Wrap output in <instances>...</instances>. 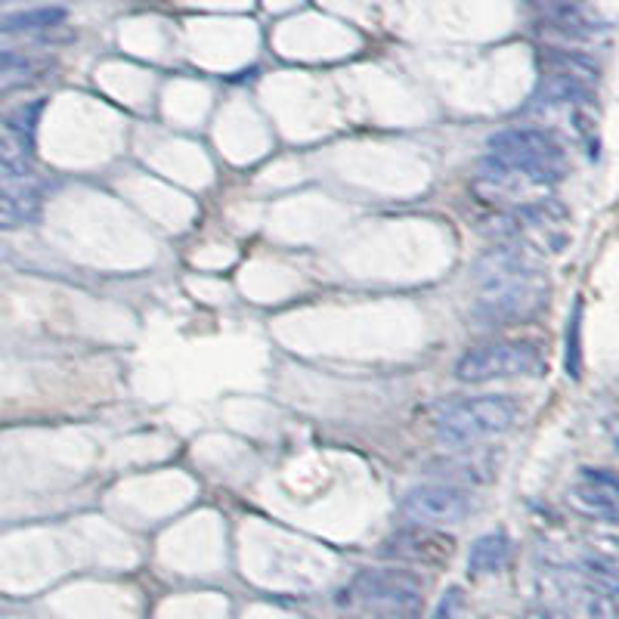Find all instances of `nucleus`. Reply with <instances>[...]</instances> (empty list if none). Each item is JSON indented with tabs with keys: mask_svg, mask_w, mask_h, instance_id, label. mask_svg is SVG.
Listing matches in <instances>:
<instances>
[{
	"mask_svg": "<svg viewBox=\"0 0 619 619\" xmlns=\"http://www.w3.org/2000/svg\"><path fill=\"white\" fill-rule=\"evenodd\" d=\"M35 78V62L13 50H0V97L13 94Z\"/></svg>",
	"mask_w": 619,
	"mask_h": 619,
	"instance_id": "2eb2a0df",
	"label": "nucleus"
},
{
	"mask_svg": "<svg viewBox=\"0 0 619 619\" xmlns=\"http://www.w3.org/2000/svg\"><path fill=\"white\" fill-rule=\"evenodd\" d=\"M548 16L558 25L564 35H592L598 28V20L582 7V3H573V0H558L548 7Z\"/></svg>",
	"mask_w": 619,
	"mask_h": 619,
	"instance_id": "4468645a",
	"label": "nucleus"
},
{
	"mask_svg": "<svg viewBox=\"0 0 619 619\" xmlns=\"http://www.w3.org/2000/svg\"><path fill=\"white\" fill-rule=\"evenodd\" d=\"M7 3H13V0H0V7H7Z\"/></svg>",
	"mask_w": 619,
	"mask_h": 619,
	"instance_id": "f3484780",
	"label": "nucleus"
},
{
	"mask_svg": "<svg viewBox=\"0 0 619 619\" xmlns=\"http://www.w3.org/2000/svg\"><path fill=\"white\" fill-rule=\"evenodd\" d=\"M38 199L32 189H20L13 183H0V230H13L35 218Z\"/></svg>",
	"mask_w": 619,
	"mask_h": 619,
	"instance_id": "9b49d317",
	"label": "nucleus"
},
{
	"mask_svg": "<svg viewBox=\"0 0 619 619\" xmlns=\"http://www.w3.org/2000/svg\"><path fill=\"white\" fill-rule=\"evenodd\" d=\"M456 542L434 530H406L387 542V555H397L406 560H424V564H440L453 555Z\"/></svg>",
	"mask_w": 619,
	"mask_h": 619,
	"instance_id": "1a4fd4ad",
	"label": "nucleus"
},
{
	"mask_svg": "<svg viewBox=\"0 0 619 619\" xmlns=\"http://www.w3.org/2000/svg\"><path fill=\"white\" fill-rule=\"evenodd\" d=\"M486 156L502 161H511L520 168L540 171L552 181H560L567 171V156L552 134L536 131V127H511V131H499L486 140Z\"/></svg>",
	"mask_w": 619,
	"mask_h": 619,
	"instance_id": "39448f33",
	"label": "nucleus"
},
{
	"mask_svg": "<svg viewBox=\"0 0 619 619\" xmlns=\"http://www.w3.org/2000/svg\"><path fill=\"white\" fill-rule=\"evenodd\" d=\"M65 20L62 7H35L20 13H3L0 16V35H22V32H44Z\"/></svg>",
	"mask_w": 619,
	"mask_h": 619,
	"instance_id": "f8f14e48",
	"label": "nucleus"
},
{
	"mask_svg": "<svg viewBox=\"0 0 619 619\" xmlns=\"http://www.w3.org/2000/svg\"><path fill=\"white\" fill-rule=\"evenodd\" d=\"M357 595L384 614H412L419 607L421 585L406 570H366L357 580Z\"/></svg>",
	"mask_w": 619,
	"mask_h": 619,
	"instance_id": "423d86ee",
	"label": "nucleus"
},
{
	"mask_svg": "<svg viewBox=\"0 0 619 619\" xmlns=\"http://www.w3.org/2000/svg\"><path fill=\"white\" fill-rule=\"evenodd\" d=\"M558 181L545 177L540 171H530V168H520L511 161L486 159L480 161L478 174H474V186L486 201L508 208V211H518L527 205H536L542 199H552V186Z\"/></svg>",
	"mask_w": 619,
	"mask_h": 619,
	"instance_id": "7ed1b4c3",
	"label": "nucleus"
},
{
	"mask_svg": "<svg viewBox=\"0 0 619 619\" xmlns=\"http://www.w3.org/2000/svg\"><path fill=\"white\" fill-rule=\"evenodd\" d=\"M511 555V542L508 536L496 530V533H486L471 545V555H468V570L471 573H496L508 564Z\"/></svg>",
	"mask_w": 619,
	"mask_h": 619,
	"instance_id": "9d476101",
	"label": "nucleus"
},
{
	"mask_svg": "<svg viewBox=\"0 0 619 619\" xmlns=\"http://www.w3.org/2000/svg\"><path fill=\"white\" fill-rule=\"evenodd\" d=\"M25 159H28V137L13 121L0 124V171L7 177H20L25 174Z\"/></svg>",
	"mask_w": 619,
	"mask_h": 619,
	"instance_id": "ddd939ff",
	"label": "nucleus"
},
{
	"mask_svg": "<svg viewBox=\"0 0 619 619\" xmlns=\"http://www.w3.org/2000/svg\"><path fill=\"white\" fill-rule=\"evenodd\" d=\"M459 604H461V592L459 589H449V592L443 595V601H440L434 619H453L456 617V607H459Z\"/></svg>",
	"mask_w": 619,
	"mask_h": 619,
	"instance_id": "dca6fc26",
	"label": "nucleus"
},
{
	"mask_svg": "<svg viewBox=\"0 0 619 619\" xmlns=\"http://www.w3.org/2000/svg\"><path fill=\"white\" fill-rule=\"evenodd\" d=\"M542 354L527 341H490L474 350L461 354L456 362V379L465 384L483 381L518 379V375H540Z\"/></svg>",
	"mask_w": 619,
	"mask_h": 619,
	"instance_id": "20e7f679",
	"label": "nucleus"
},
{
	"mask_svg": "<svg viewBox=\"0 0 619 619\" xmlns=\"http://www.w3.org/2000/svg\"><path fill=\"white\" fill-rule=\"evenodd\" d=\"M520 416L515 397L505 394H483V397H465V400L443 406L434 419V434L443 446L465 449L483 440L505 434Z\"/></svg>",
	"mask_w": 619,
	"mask_h": 619,
	"instance_id": "f03ea898",
	"label": "nucleus"
},
{
	"mask_svg": "<svg viewBox=\"0 0 619 619\" xmlns=\"http://www.w3.org/2000/svg\"><path fill=\"white\" fill-rule=\"evenodd\" d=\"M570 505L598 520H617L619 518V496H617V480L604 471H582L580 480L570 486L567 493Z\"/></svg>",
	"mask_w": 619,
	"mask_h": 619,
	"instance_id": "6e6552de",
	"label": "nucleus"
},
{
	"mask_svg": "<svg viewBox=\"0 0 619 619\" xmlns=\"http://www.w3.org/2000/svg\"><path fill=\"white\" fill-rule=\"evenodd\" d=\"M474 276H478V295H474L478 317L493 325L533 320L548 304V276L540 260L511 242L493 248L480 260Z\"/></svg>",
	"mask_w": 619,
	"mask_h": 619,
	"instance_id": "f257e3e1",
	"label": "nucleus"
},
{
	"mask_svg": "<svg viewBox=\"0 0 619 619\" xmlns=\"http://www.w3.org/2000/svg\"><path fill=\"white\" fill-rule=\"evenodd\" d=\"M403 515L419 527H453L468 518V499L456 486H416L403 499Z\"/></svg>",
	"mask_w": 619,
	"mask_h": 619,
	"instance_id": "0eeeda50",
	"label": "nucleus"
}]
</instances>
